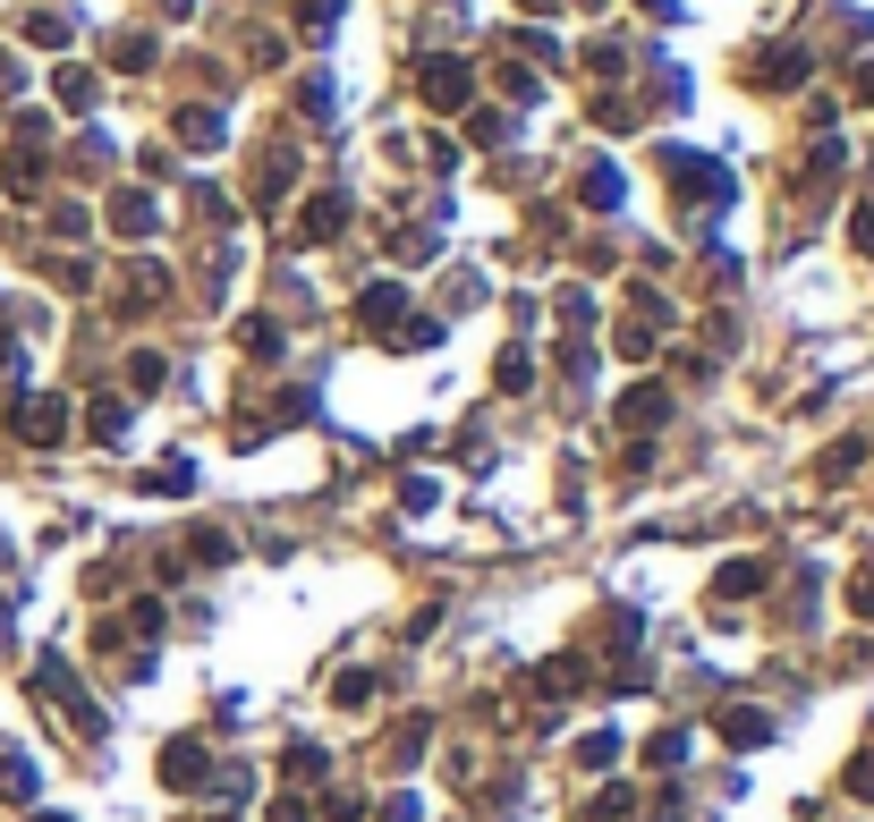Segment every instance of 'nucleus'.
<instances>
[{"label":"nucleus","mask_w":874,"mask_h":822,"mask_svg":"<svg viewBox=\"0 0 874 822\" xmlns=\"http://www.w3.org/2000/svg\"><path fill=\"white\" fill-rule=\"evenodd\" d=\"M162 772H170V780H204V755H195V746H170Z\"/></svg>","instance_id":"obj_2"},{"label":"nucleus","mask_w":874,"mask_h":822,"mask_svg":"<svg viewBox=\"0 0 874 822\" xmlns=\"http://www.w3.org/2000/svg\"><path fill=\"white\" fill-rule=\"evenodd\" d=\"M60 433V399H26L18 408V442H52Z\"/></svg>","instance_id":"obj_1"},{"label":"nucleus","mask_w":874,"mask_h":822,"mask_svg":"<svg viewBox=\"0 0 874 822\" xmlns=\"http://www.w3.org/2000/svg\"><path fill=\"white\" fill-rule=\"evenodd\" d=\"M424 85H433V102H458V94H467V68H433Z\"/></svg>","instance_id":"obj_3"}]
</instances>
